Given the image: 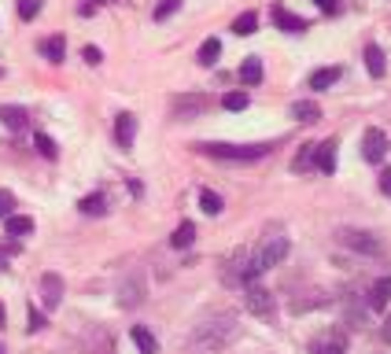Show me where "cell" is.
<instances>
[{
	"mask_svg": "<svg viewBox=\"0 0 391 354\" xmlns=\"http://www.w3.org/2000/svg\"><path fill=\"white\" fill-rule=\"evenodd\" d=\"M380 192H384V196H391V170H384V173H380Z\"/></svg>",
	"mask_w": 391,
	"mask_h": 354,
	"instance_id": "obj_39",
	"label": "cell"
},
{
	"mask_svg": "<svg viewBox=\"0 0 391 354\" xmlns=\"http://www.w3.org/2000/svg\"><path fill=\"white\" fill-rule=\"evenodd\" d=\"M340 66H321V71H314L310 74V88H314V93H325V88H332L336 81H340Z\"/></svg>",
	"mask_w": 391,
	"mask_h": 354,
	"instance_id": "obj_16",
	"label": "cell"
},
{
	"mask_svg": "<svg viewBox=\"0 0 391 354\" xmlns=\"http://www.w3.org/2000/svg\"><path fill=\"white\" fill-rule=\"evenodd\" d=\"M129 336H133V343H137V350H141V354H159L156 336H151V332H148L144 325H133V332H129Z\"/></svg>",
	"mask_w": 391,
	"mask_h": 354,
	"instance_id": "obj_23",
	"label": "cell"
},
{
	"mask_svg": "<svg viewBox=\"0 0 391 354\" xmlns=\"http://www.w3.org/2000/svg\"><path fill=\"white\" fill-rule=\"evenodd\" d=\"M15 214V196L8 188H0V218H11Z\"/></svg>",
	"mask_w": 391,
	"mask_h": 354,
	"instance_id": "obj_34",
	"label": "cell"
},
{
	"mask_svg": "<svg viewBox=\"0 0 391 354\" xmlns=\"http://www.w3.org/2000/svg\"><path fill=\"white\" fill-rule=\"evenodd\" d=\"M41 4H45V0H15V11H19V19H37V11H41Z\"/></svg>",
	"mask_w": 391,
	"mask_h": 354,
	"instance_id": "obj_30",
	"label": "cell"
},
{
	"mask_svg": "<svg viewBox=\"0 0 391 354\" xmlns=\"http://www.w3.org/2000/svg\"><path fill=\"white\" fill-rule=\"evenodd\" d=\"M255 30H258V15H255V11H244V15L233 19V34H236V37H251Z\"/></svg>",
	"mask_w": 391,
	"mask_h": 354,
	"instance_id": "obj_27",
	"label": "cell"
},
{
	"mask_svg": "<svg viewBox=\"0 0 391 354\" xmlns=\"http://www.w3.org/2000/svg\"><path fill=\"white\" fill-rule=\"evenodd\" d=\"M144 303V277L141 273H129L126 280H122V288H118V306H141Z\"/></svg>",
	"mask_w": 391,
	"mask_h": 354,
	"instance_id": "obj_9",
	"label": "cell"
},
{
	"mask_svg": "<svg viewBox=\"0 0 391 354\" xmlns=\"http://www.w3.org/2000/svg\"><path fill=\"white\" fill-rule=\"evenodd\" d=\"M178 8H181V0H159V4H156V22H166Z\"/></svg>",
	"mask_w": 391,
	"mask_h": 354,
	"instance_id": "obj_33",
	"label": "cell"
},
{
	"mask_svg": "<svg viewBox=\"0 0 391 354\" xmlns=\"http://www.w3.org/2000/svg\"><path fill=\"white\" fill-rule=\"evenodd\" d=\"M292 118H295V122H318V118H321V107H318L314 100H295V103H292Z\"/></svg>",
	"mask_w": 391,
	"mask_h": 354,
	"instance_id": "obj_22",
	"label": "cell"
},
{
	"mask_svg": "<svg viewBox=\"0 0 391 354\" xmlns=\"http://www.w3.org/2000/svg\"><path fill=\"white\" fill-rule=\"evenodd\" d=\"M314 4H318L325 15H336V11H340V4H336V0H314Z\"/></svg>",
	"mask_w": 391,
	"mask_h": 354,
	"instance_id": "obj_37",
	"label": "cell"
},
{
	"mask_svg": "<svg viewBox=\"0 0 391 354\" xmlns=\"http://www.w3.org/2000/svg\"><path fill=\"white\" fill-rule=\"evenodd\" d=\"M19 248L15 243H8V248H0V270H8V255H15Z\"/></svg>",
	"mask_w": 391,
	"mask_h": 354,
	"instance_id": "obj_38",
	"label": "cell"
},
{
	"mask_svg": "<svg viewBox=\"0 0 391 354\" xmlns=\"http://www.w3.org/2000/svg\"><path fill=\"white\" fill-rule=\"evenodd\" d=\"M41 56H45L49 63H63V59H67V41H63L59 34L56 37H49V41H41Z\"/></svg>",
	"mask_w": 391,
	"mask_h": 354,
	"instance_id": "obj_17",
	"label": "cell"
},
{
	"mask_svg": "<svg viewBox=\"0 0 391 354\" xmlns=\"http://www.w3.org/2000/svg\"><path fill=\"white\" fill-rule=\"evenodd\" d=\"M318 170L321 173H332L336 170V141L332 137L318 144Z\"/></svg>",
	"mask_w": 391,
	"mask_h": 354,
	"instance_id": "obj_18",
	"label": "cell"
},
{
	"mask_svg": "<svg viewBox=\"0 0 391 354\" xmlns=\"http://www.w3.org/2000/svg\"><path fill=\"white\" fill-rule=\"evenodd\" d=\"M336 236H340L343 248H351V251H358V255H373V258L384 255V240L373 236V233H365V229H340Z\"/></svg>",
	"mask_w": 391,
	"mask_h": 354,
	"instance_id": "obj_4",
	"label": "cell"
},
{
	"mask_svg": "<svg viewBox=\"0 0 391 354\" xmlns=\"http://www.w3.org/2000/svg\"><path fill=\"white\" fill-rule=\"evenodd\" d=\"M133 137H137V115L122 111L115 118V141H118V148H133Z\"/></svg>",
	"mask_w": 391,
	"mask_h": 354,
	"instance_id": "obj_11",
	"label": "cell"
},
{
	"mask_svg": "<svg viewBox=\"0 0 391 354\" xmlns=\"http://www.w3.org/2000/svg\"><path fill=\"white\" fill-rule=\"evenodd\" d=\"M26 321H30V325H26L30 332H41V328H45V325H49V321H45V314H41V310H37V306H30V314H26Z\"/></svg>",
	"mask_w": 391,
	"mask_h": 354,
	"instance_id": "obj_35",
	"label": "cell"
},
{
	"mask_svg": "<svg viewBox=\"0 0 391 354\" xmlns=\"http://www.w3.org/2000/svg\"><path fill=\"white\" fill-rule=\"evenodd\" d=\"M288 236H266L263 243H258V248L248 255V273H244V284L248 280H258L266 270H273V266H280L288 258Z\"/></svg>",
	"mask_w": 391,
	"mask_h": 354,
	"instance_id": "obj_2",
	"label": "cell"
},
{
	"mask_svg": "<svg viewBox=\"0 0 391 354\" xmlns=\"http://www.w3.org/2000/svg\"><path fill=\"white\" fill-rule=\"evenodd\" d=\"M236 336H240V325H236V314H229V310H218V314H207L196 321L192 328V347L200 350H222L225 343H233Z\"/></svg>",
	"mask_w": 391,
	"mask_h": 354,
	"instance_id": "obj_1",
	"label": "cell"
},
{
	"mask_svg": "<svg viewBox=\"0 0 391 354\" xmlns=\"http://www.w3.org/2000/svg\"><path fill=\"white\" fill-rule=\"evenodd\" d=\"M240 81H244L248 88H255L258 81H263V59H258V56H248L244 66H240Z\"/></svg>",
	"mask_w": 391,
	"mask_h": 354,
	"instance_id": "obj_21",
	"label": "cell"
},
{
	"mask_svg": "<svg viewBox=\"0 0 391 354\" xmlns=\"http://www.w3.org/2000/svg\"><path fill=\"white\" fill-rule=\"evenodd\" d=\"M34 144H37V151L45 155V159H56V155H59V148H56V141L49 137V133H37V137H34Z\"/></svg>",
	"mask_w": 391,
	"mask_h": 354,
	"instance_id": "obj_31",
	"label": "cell"
},
{
	"mask_svg": "<svg viewBox=\"0 0 391 354\" xmlns=\"http://www.w3.org/2000/svg\"><path fill=\"white\" fill-rule=\"evenodd\" d=\"M200 207H203L207 214H222V207H225V203H222V196H218V192L203 188V192H200Z\"/></svg>",
	"mask_w": 391,
	"mask_h": 354,
	"instance_id": "obj_29",
	"label": "cell"
},
{
	"mask_svg": "<svg viewBox=\"0 0 391 354\" xmlns=\"http://www.w3.org/2000/svg\"><path fill=\"white\" fill-rule=\"evenodd\" d=\"M173 118H181V122H188V118H196V115H203V111L210 107V96L207 93H185V96H173Z\"/></svg>",
	"mask_w": 391,
	"mask_h": 354,
	"instance_id": "obj_6",
	"label": "cell"
},
{
	"mask_svg": "<svg viewBox=\"0 0 391 354\" xmlns=\"http://www.w3.org/2000/svg\"><path fill=\"white\" fill-rule=\"evenodd\" d=\"M0 122H4L8 129H15V133H23V129L30 126V115H26V107L4 103V107H0Z\"/></svg>",
	"mask_w": 391,
	"mask_h": 354,
	"instance_id": "obj_14",
	"label": "cell"
},
{
	"mask_svg": "<svg viewBox=\"0 0 391 354\" xmlns=\"http://www.w3.org/2000/svg\"><path fill=\"white\" fill-rule=\"evenodd\" d=\"M200 155H210V159H222V163H255V159H266L273 151V144H222V141H203L196 144Z\"/></svg>",
	"mask_w": 391,
	"mask_h": 354,
	"instance_id": "obj_3",
	"label": "cell"
},
{
	"mask_svg": "<svg viewBox=\"0 0 391 354\" xmlns=\"http://www.w3.org/2000/svg\"><path fill=\"white\" fill-rule=\"evenodd\" d=\"M310 354H347V336L343 332H321L310 343Z\"/></svg>",
	"mask_w": 391,
	"mask_h": 354,
	"instance_id": "obj_10",
	"label": "cell"
},
{
	"mask_svg": "<svg viewBox=\"0 0 391 354\" xmlns=\"http://www.w3.org/2000/svg\"><path fill=\"white\" fill-rule=\"evenodd\" d=\"M218 56H222V41L218 37H207L200 44V52H196V59H200L203 66H214V63H218Z\"/></svg>",
	"mask_w": 391,
	"mask_h": 354,
	"instance_id": "obj_24",
	"label": "cell"
},
{
	"mask_svg": "<svg viewBox=\"0 0 391 354\" xmlns=\"http://www.w3.org/2000/svg\"><path fill=\"white\" fill-rule=\"evenodd\" d=\"M244 273H248V251L236 248V251L222 262V280H225V284H244Z\"/></svg>",
	"mask_w": 391,
	"mask_h": 354,
	"instance_id": "obj_8",
	"label": "cell"
},
{
	"mask_svg": "<svg viewBox=\"0 0 391 354\" xmlns=\"http://www.w3.org/2000/svg\"><path fill=\"white\" fill-rule=\"evenodd\" d=\"M310 166H318V144H303L299 155L292 159V170L303 173V170H310Z\"/></svg>",
	"mask_w": 391,
	"mask_h": 354,
	"instance_id": "obj_25",
	"label": "cell"
},
{
	"mask_svg": "<svg viewBox=\"0 0 391 354\" xmlns=\"http://www.w3.org/2000/svg\"><path fill=\"white\" fill-rule=\"evenodd\" d=\"M248 103H251L248 93H225V96H222V107H225V111H244Z\"/></svg>",
	"mask_w": 391,
	"mask_h": 354,
	"instance_id": "obj_32",
	"label": "cell"
},
{
	"mask_svg": "<svg viewBox=\"0 0 391 354\" xmlns=\"http://www.w3.org/2000/svg\"><path fill=\"white\" fill-rule=\"evenodd\" d=\"M365 71L373 78H384L387 63H384V49H380V44H369V49H365Z\"/></svg>",
	"mask_w": 391,
	"mask_h": 354,
	"instance_id": "obj_20",
	"label": "cell"
},
{
	"mask_svg": "<svg viewBox=\"0 0 391 354\" xmlns=\"http://www.w3.org/2000/svg\"><path fill=\"white\" fill-rule=\"evenodd\" d=\"M78 211H81V214H89V218H96V214H107V196H103V192L81 196V199H78Z\"/></svg>",
	"mask_w": 391,
	"mask_h": 354,
	"instance_id": "obj_19",
	"label": "cell"
},
{
	"mask_svg": "<svg viewBox=\"0 0 391 354\" xmlns=\"http://www.w3.org/2000/svg\"><path fill=\"white\" fill-rule=\"evenodd\" d=\"M96 4H115V0H96Z\"/></svg>",
	"mask_w": 391,
	"mask_h": 354,
	"instance_id": "obj_42",
	"label": "cell"
},
{
	"mask_svg": "<svg viewBox=\"0 0 391 354\" xmlns=\"http://www.w3.org/2000/svg\"><path fill=\"white\" fill-rule=\"evenodd\" d=\"M244 306L251 310L255 318H273V310H277L273 295H270L258 280H248V284H244Z\"/></svg>",
	"mask_w": 391,
	"mask_h": 354,
	"instance_id": "obj_5",
	"label": "cell"
},
{
	"mask_svg": "<svg viewBox=\"0 0 391 354\" xmlns=\"http://www.w3.org/2000/svg\"><path fill=\"white\" fill-rule=\"evenodd\" d=\"M192 240H196V226H192V221H181V226L173 229V236H170L173 248H188Z\"/></svg>",
	"mask_w": 391,
	"mask_h": 354,
	"instance_id": "obj_28",
	"label": "cell"
},
{
	"mask_svg": "<svg viewBox=\"0 0 391 354\" xmlns=\"http://www.w3.org/2000/svg\"><path fill=\"white\" fill-rule=\"evenodd\" d=\"M8 325V314H4V306H0V328H4Z\"/></svg>",
	"mask_w": 391,
	"mask_h": 354,
	"instance_id": "obj_41",
	"label": "cell"
},
{
	"mask_svg": "<svg viewBox=\"0 0 391 354\" xmlns=\"http://www.w3.org/2000/svg\"><path fill=\"white\" fill-rule=\"evenodd\" d=\"M384 340L391 343V318H387V325H384Z\"/></svg>",
	"mask_w": 391,
	"mask_h": 354,
	"instance_id": "obj_40",
	"label": "cell"
},
{
	"mask_svg": "<svg viewBox=\"0 0 391 354\" xmlns=\"http://www.w3.org/2000/svg\"><path fill=\"white\" fill-rule=\"evenodd\" d=\"M81 56H85V63H89V66H100V63H103V52L96 49V44H85Z\"/></svg>",
	"mask_w": 391,
	"mask_h": 354,
	"instance_id": "obj_36",
	"label": "cell"
},
{
	"mask_svg": "<svg viewBox=\"0 0 391 354\" xmlns=\"http://www.w3.org/2000/svg\"><path fill=\"white\" fill-rule=\"evenodd\" d=\"M273 22H277V26L280 30H285V34H303V30H310V22L307 19H303V15H292L288 8H273Z\"/></svg>",
	"mask_w": 391,
	"mask_h": 354,
	"instance_id": "obj_12",
	"label": "cell"
},
{
	"mask_svg": "<svg viewBox=\"0 0 391 354\" xmlns=\"http://www.w3.org/2000/svg\"><path fill=\"white\" fill-rule=\"evenodd\" d=\"M387 155V133L384 129H365L362 137V159L365 163H384Z\"/></svg>",
	"mask_w": 391,
	"mask_h": 354,
	"instance_id": "obj_7",
	"label": "cell"
},
{
	"mask_svg": "<svg viewBox=\"0 0 391 354\" xmlns=\"http://www.w3.org/2000/svg\"><path fill=\"white\" fill-rule=\"evenodd\" d=\"M0 354H4V343H0Z\"/></svg>",
	"mask_w": 391,
	"mask_h": 354,
	"instance_id": "obj_43",
	"label": "cell"
},
{
	"mask_svg": "<svg viewBox=\"0 0 391 354\" xmlns=\"http://www.w3.org/2000/svg\"><path fill=\"white\" fill-rule=\"evenodd\" d=\"M4 229H8V236H26V233H34V218L11 214V218H4Z\"/></svg>",
	"mask_w": 391,
	"mask_h": 354,
	"instance_id": "obj_26",
	"label": "cell"
},
{
	"mask_svg": "<svg viewBox=\"0 0 391 354\" xmlns=\"http://www.w3.org/2000/svg\"><path fill=\"white\" fill-rule=\"evenodd\" d=\"M0 78H4V71H0Z\"/></svg>",
	"mask_w": 391,
	"mask_h": 354,
	"instance_id": "obj_44",
	"label": "cell"
},
{
	"mask_svg": "<svg viewBox=\"0 0 391 354\" xmlns=\"http://www.w3.org/2000/svg\"><path fill=\"white\" fill-rule=\"evenodd\" d=\"M41 292H45V295H41V299H45V306L56 310L59 299H63V277L59 273H45V277H41Z\"/></svg>",
	"mask_w": 391,
	"mask_h": 354,
	"instance_id": "obj_13",
	"label": "cell"
},
{
	"mask_svg": "<svg viewBox=\"0 0 391 354\" xmlns=\"http://www.w3.org/2000/svg\"><path fill=\"white\" fill-rule=\"evenodd\" d=\"M369 310H387V303H391V277H380L373 288H369Z\"/></svg>",
	"mask_w": 391,
	"mask_h": 354,
	"instance_id": "obj_15",
	"label": "cell"
}]
</instances>
